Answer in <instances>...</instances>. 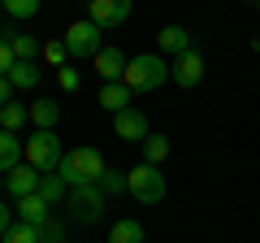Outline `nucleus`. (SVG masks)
I'll return each mask as SVG.
<instances>
[{
  "label": "nucleus",
  "instance_id": "1",
  "mask_svg": "<svg viewBox=\"0 0 260 243\" xmlns=\"http://www.w3.org/2000/svg\"><path fill=\"white\" fill-rule=\"evenodd\" d=\"M121 83L130 87V92H156V87L169 83V61L160 52H139L130 56L126 74H121Z\"/></svg>",
  "mask_w": 260,
  "mask_h": 243
},
{
  "label": "nucleus",
  "instance_id": "2",
  "mask_svg": "<svg viewBox=\"0 0 260 243\" xmlns=\"http://www.w3.org/2000/svg\"><path fill=\"white\" fill-rule=\"evenodd\" d=\"M104 157L95 148H74V152H65V161L56 165V174L70 183V187H83V183H100V174H104Z\"/></svg>",
  "mask_w": 260,
  "mask_h": 243
},
{
  "label": "nucleus",
  "instance_id": "3",
  "mask_svg": "<svg viewBox=\"0 0 260 243\" xmlns=\"http://www.w3.org/2000/svg\"><path fill=\"white\" fill-rule=\"evenodd\" d=\"M104 204H109V196L100 191V183H83V187H70V196H65L70 222H78V226H95V222L104 217Z\"/></svg>",
  "mask_w": 260,
  "mask_h": 243
},
{
  "label": "nucleus",
  "instance_id": "4",
  "mask_svg": "<svg viewBox=\"0 0 260 243\" xmlns=\"http://www.w3.org/2000/svg\"><path fill=\"white\" fill-rule=\"evenodd\" d=\"M61 161H65V148L56 139V131H35L26 139V165H35L39 174H56Z\"/></svg>",
  "mask_w": 260,
  "mask_h": 243
},
{
  "label": "nucleus",
  "instance_id": "5",
  "mask_svg": "<svg viewBox=\"0 0 260 243\" xmlns=\"http://www.w3.org/2000/svg\"><path fill=\"white\" fill-rule=\"evenodd\" d=\"M130 196L139 200V204H160V200H165V174H160V165H148V161H143V165H135L130 169Z\"/></svg>",
  "mask_w": 260,
  "mask_h": 243
},
{
  "label": "nucleus",
  "instance_id": "6",
  "mask_svg": "<svg viewBox=\"0 0 260 243\" xmlns=\"http://www.w3.org/2000/svg\"><path fill=\"white\" fill-rule=\"evenodd\" d=\"M65 48H70V56H100V48H104V31L95 26L91 18H83V22H70V31H65Z\"/></svg>",
  "mask_w": 260,
  "mask_h": 243
},
{
  "label": "nucleus",
  "instance_id": "7",
  "mask_svg": "<svg viewBox=\"0 0 260 243\" xmlns=\"http://www.w3.org/2000/svg\"><path fill=\"white\" fill-rule=\"evenodd\" d=\"M130 9H135V0H87V18H91L100 31L121 26V22L130 18Z\"/></svg>",
  "mask_w": 260,
  "mask_h": 243
},
{
  "label": "nucleus",
  "instance_id": "8",
  "mask_svg": "<svg viewBox=\"0 0 260 243\" xmlns=\"http://www.w3.org/2000/svg\"><path fill=\"white\" fill-rule=\"evenodd\" d=\"M113 131H117V139H130V143H143L148 139V113L143 109H135V104H130V109H121V113H113Z\"/></svg>",
  "mask_w": 260,
  "mask_h": 243
},
{
  "label": "nucleus",
  "instance_id": "9",
  "mask_svg": "<svg viewBox=\"0 0 260 243\" xmlns=\"http://www.w3.org/2000/svg\"><path fill=\"white\" fill-rule=\"evenodd\" d=\"M169 78H174L178 87H186V92H191V87H200L204 83V56L195 52H182V56H174V66H169Z\"/></svg>",
  "mask_w": 260,
  "mask_h": 243
},
{
  "label": "nucleus",
  "instance_id": "10",
  "mask_svg": "<svg viewBox=\"0 0 260 243\" xmlns=\"http://www.w3.org/2000/svg\"><path fill=\"white\" fill-rule=\"evenodd\" d=\"M39 178H44V174H39L35 165H26V161H22L18 169H9V174H5V183H9V196H13V200L35 196V191H39Z\"/></svg>",
  "mask_w": 260,
  "mask_h": 243
},
{
  "label": "nucleus",
  "instance_id": "11",
  "mask_svg": "<svg viewBox=\"0 0 260 243\" xmlns=\"http://www.w3.org/2000/svg\"><path fill=\"white\" fill-rule=\"evenodd\" d=\"M156 48H160V52H169V56H182V52H191V48H195V39H191V31H186V26H160L156 31Z\"/></svg>",
  "mask_w": 260,
  "mask_h": 243
},
{
  "label": "nucleus",
  "instance_id": "12",
  "mask_svg": "<svg viewBox=\"0 0 260 243\" xmlns=\"http://www.w3.org/2000/svg\"><path fill=\"white\" fill-rule=\"evenodd\" d=\"M126 66H130V56L121 52V48H109V44H104L100 56H95V70H100L104 83H117V78L126 74Z\"/></svg>",
  "mask_w": 260,
  "mask_h": 243
},
{
  "label": "nucleus",
  "instance_id": "13",
  "mask_svg": "<svg viewBox=\"0 0 260 243\" xmlns=\"http://www.w3.org/2000/svg\"><path fill=\"white\" fill-rule=\"evenodd\" d=\"M22 161H26V143H22L13 131H0V174L18 169Z\"/></svg>",
  "mask_w": 260,
  "mask_h": 243
},
{
  "label": "nucleus",
  "instance_id": "14",
  "mask_svg": "<svg viewBox=\"0 0 260 243\" xmlns=\"http://www.w3.org/2000/svg\"><path fill=\"white\" fill-rule=\"evenodd\" d=\"M48 208H52V204H48L39 191H35V196H22V200H18L22 222H30V226H48V222H52V217H48Z\"/></svg>",
  "mask_w": 260,
  "mask_h": 243
},
{
  "label": "nucleus",
  "instance_id": "15",
  "mask_svg": "<svg viewBox=\"0 0 260 243\" xmlns=\"http://www.w3.org/2000/svg\"><path fill=\"white\" fill-rule=\"evenodd\" d=\"M130 96H135V92H130V87L121 83V78H117V83H104V87H100V104H104L109 113L130 109Z\"/></svg>",
  "mask_w": 260,
  "mask_h": 243
},
{
  "label": "nucleus",
  "instance_id": "16",
  "mask_svg": "<svg viewBox=\"0 0 260 243\" xmlns=\"http://www.w3.org/2000/svg\"><path fill=\"white\" fill-rule=\"evenodd\" d=\"M30 122H35V131H56L61 104H56V100H35V104H30Z\"/></svg>",
  "mask_w": 260,
  "mask_h": 243
},
{
  "label": "nucleus",
  "instance_id": "17",
  "mask_svg": "<svg viewBox=\"0 0 260 243\" xmlns=\"http://www.w3.org/2000/svg\"><path fill=\"white\" fill-rule=\"evenodd\" d=\"M39 196L56 208V204H65V196H70V183H65L61 174H44V178H39Z\"/></svg>",
  "mask_w": 260,
  "mask_h": 243
},
{
  "label": "nucleus",
  "instance_id": "18",
  "mask_svg": "<svg viewBox=\"0 0 260 243\" xmlns=\"http://www.w3.org/2000/svg\"><path fill=\"white\" fill-rule=\"evenodd\" d=\"M9 83L18 87V92H35L39 87V66L35 61H18V66L9 70Z\"/></svg>",
  "mask_w": 260,
  "mask_h": 243
},
{
  "label": "nucleus",
  "instance_id": "19",
  "mask_svg": "<svg viewBox=\"0 0 260 243\" xmlns=\"http://www.w3.org/2000/svg\"><path fill=\"white\" fill-rule=\"evenodd\" d=\"M109 243H143V222H135V217H121V222H113Z\"/></svg>",
  "mask_w": 260,
  "mask_h": 243
},
{
  "label": "nucleus",
  "instance_id": "20",
  "mask_svg": "<svg viewBox=\"0 0 260 243\" xmlns=\"http://www.w3.org/2000/svg\"><path fill=\"white\" fill-rule=\"evenodd\" d=\"M9 44H13V56H18V61H35V56L44 52V44H39L35 35H26V31H13Z\"/></svg>",
  "mask_w": 260,
  "mask_h": 243
},
{
  "label": "nucleus",
  "instance_id": "21",
  "mask_svg": "<svg viewBox=\"0 0 260 243\" xmlns=\"http://www.w3.org/2000/svg\"><path fill=\"white\" fill-rule=\"evenodd\" d=\"M30 122V104H5V109H0V131H13L18 135V126H26Z\"/></svg>",
  "mask_w": 260,
  "mask_h": 243
},
{
  "label": "nucleus",
  "instance_id": "22",
  "mask_svg": "<svg viewBox=\"0 0 260 243\" xmlns=\"http://www.w3.org/2000/svg\"><path fill=\"white\" fill-rule=\"evenodd\" d=\"M165 157H169V139L152 131L148 139H143V161H148V165H165Z\"/></svg>",
  "mask_w": 260,
  "mask_h": 243
},
{
  "label": "nucleus",
  "instance_id": "23",
  "mask_svg": "<svg viewBox=\"0 0 260 243\" xmlns=\"http://www.w3.org/2000/svg\"><path fill=\"white\" fill-rule=\"evenodd\" d=\"M100 191H104V196H126L130 178L121 174V169H104V174H100Z\"/></svg>",
  "mask_w": 260,
  "mask_h": 243
},
{
  "label": "nucleus",
  "instance_id": "24",
  "mask_svg": "<svg viewBox=\"0 0 260 243\" xmlns=\"http://www.w3.org/2000/svg\"><path fill=\"white\" fill-rule=\"evenodd\" d=\"M0 243H39V226H30V222H13L9 234H5Z\"/></svg>",
  "mask_w": 260,
  "mask_h": 243
},
{
  "label": "nucleus",
  "instance_id": "25",
  "mask_svg": "<svg viewBox=\"0 0 260 243\" xmlns=\"http://www.w3.org/2000/svg\"><path fill=\"white\" fill-rule=\"evenodd\" d=\"M44 61H48L52 70L70 66V48H65V39H48V44H44Z\"/></svg>",
  "mask_w": 260,
  "mask_h": 243
},
{
  "label": "nucleus",
  "instance_id": "26",
  "mask_svg": "<svg viewBox=\"0 0 260 243\" xmlns=\"http://www.w3.org/2000/svg\"><path fill=\"white\" fill-rule=\"evenodd\" d=\"M39 5H44V0H5V13L18 18V22H26V18H35V13H39Z\"/></svg>",
  "mask_w": 260,
  "mask_h": 243
},
{
  "label": "nucleus",
  "instance_id": "27",
  "mask_svg": "<svg viewBox=\"0 0 260 243\" xmlns=\"http://www.w3.org/2000/svg\"><path fill=\"white\" fill-rule=\"evenodd\" d=\"M18 66V56H13V44L9 39H0V78H9V70Z\"/></svg>",
  "mask_w": 260,
  "mask_h": 243
},
{
  "label": "nucleus",
  "instance_id": "28",
  "mask_svg": "<svg viewBox=\"0 0 260 243\" xmlns=\"http://www.w3.org/2000/svg\"><path fill=\"white\" fill-rule=\"evenodd\" d=\"M39 243H65V226H61V222L39 226Z\"/></svg>",
  "mask_w": 260,
  "mask_h": 243
},
{
  "label": "nucleus",
  "instance_id": "29",
  "mask_svg": "<svg viewBox=\"0 0 260 243\" xmlns=\"http://www.w3.org/2000/svg\"><path fill=\"white\" fill-rule=\"evenodd\" d=\"M56 83H61V92H78V70L74 66H61V70H56Z\"/></svg>",
  "mask_w": 260,
  "mask_h": 243
},
{
  "label": "nucleus",
  "instance_id": "30",
  "mask_svg": "<svg viewBox=\"0 0 260 243\" xmlns=\"http://www.w3.org/2000/svg\"><path fill=\"white\" fill-rule=\"evenodd\" d=\"M9 204H5V200H0V239H5V234H9Z\"/></svg>",
  "mask_w": 260,
  "mask_h": 243
},
{
  "label": "nucleus",
  "instance_id": "31",
  "mask_svg": "<svg viewBox=\"0 0 260 243\" xmlns=\"http://www.w3.org/2000/svg\"><path fill=\"white\" fill-rule=\"evenodd\" d=\"M9 92H13V83H9V78H0V109H5V104H9V100H13V96H9Z\"/></svg>",
  "mask_w": 260,
  "mask_h": 243
},
{
  "label": "nucleus",
  "instance_id": "32",
  "mask_svg": "<svg viewBox=\"0 0 260 243\" xmlns=\"http://www.w3.org/2000/svg\"><path fill=\"white\" fill-rule=\"evenodd\" d=\"M0 191H5V174H0Z\"/></svg>",
  "mask_w": 260,
  "mask_h": 243
},
{
  "label": "nucleus",
  "instance_id": "33",
  "mask_svg": "<svg viewBox=\"0 0 260 243\" xmlns=\"http://www.w3.org/2000/svg\"><path fill=\"white\" fill-rule=\"evenodd\" d=\"M0 13H5V0H0Z\"/></svg>",
  "mask_w": 260,
  "mask_h": 243
},
{
  "label": "nucleus",
  "instance_id": "34",
  "mask_svg": "<svg viewBox=\"0 0 260 243\" xmlns=\"http://www.w3.org/2000/svg\"><path fill=\"white\" fill-rule=\"evenodd\" d=\"M251 5H256V9H260V0H251Z\"/></svg>",
  "mask_w": 260,
  "mask_h": 243
}]
</instances>
